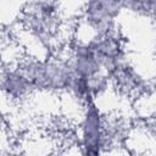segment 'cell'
I'll return each mask as SVG.
<instances>
[{
    "instance_id": "6da1fadb",
    "label": "cell",
    "mask_w": 156,
    "mask_h": 156,
    "mask_svg": "<svg viewBox=\"0 0 156 156\" xmlns=\"http://www.w3.org/2000/svg\"><path fill=\"white\" fill-rule=\"evenodd\" d=\"M101 129L102 128L99 112L94 106H90L87 111L85 121L83 124V139L87 147H95L100 144V139L102 135Z\"/></svg>"
}]
</instances>
